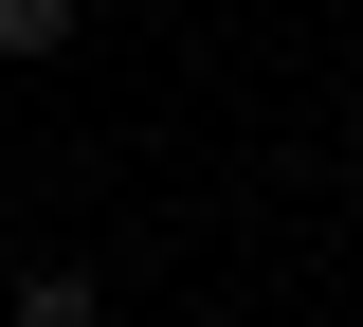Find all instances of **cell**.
<instances>
[{
    "label": "cell",
    "mask_w": 363,
    "mask_h": 327,
    "mask_svg": "<svg viewBox=\"0 0 363 327\" xmlns=\"http://www.w3.org/2000/svg\"><path fill=\"white\" fill-rule=\"evenodd\" d=\"M55 37H73V0H0V55H18V73H37Z\"/></svg>",
    "instance_id": "2"
},
{
    "label": "cell",
    "mask_w": 363,
    "mask_h": 327,
    "mask_svg": "<svg viewBox=\"0 0 363 327\" xmlns=\"http://www.w3.org/2000/svg\"><path fill=\"white\" fill-rule=\"evenodd\" d=\"M0 309H18V327H109V291H91L73 255H37V273H0Z\"/></svg>",
    "instance_id": "1"
},
{
    "label": "cell",
    "mask_w": 363,
    "mask_h": 327,
    "mask_svg": "<svg viewBox=\"0 0 363 327\" xmlns=\"http://www.w3.org/2000/svg\"><path fill=\"white\" fill-rule=\"evenodd\" d=\"M0 273H18V218H0Z\"/></svg>",
    "instance_id": "3"
}]
</instances>
